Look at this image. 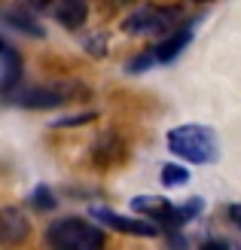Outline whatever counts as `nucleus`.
I'll list each match as a JSON object with an SVG mask.
<instances>
[{"label": "nucleus", "mask_w": 241, "mask_h": 250, "mask_svg": "<svg viewBox=\"0 0 241 250\" xmlns=\"http://www.w3.org/2000/svg\"><path fill=\"white\" fill-rule=\"evenodd\" d=\"M46 244L55 250H98L104 247V229L83 217H61L46 226Z\"/></svg>", "instance_id": "obj_3"}, {"label": "nucleus", "mask_w": 241, "mask_h": 250, "mask_svg": "<svg viewBox=\"0 0 241 250\" xmlns=\"http://www.w3.org/2000/svg\"><path fill=\"white\" fill-rule=\"evenodd\" d=\"M180 19H183V12L177 6L144 3L122 19V31L129 37H165L174 28H180Z\"/></svg>", "instance_id": "obj_5"}, {"label": "nucleus", "mask_w": 241, "mask_h": 250, "mask_svg": "<svg viewBox=\"0 0 241 250\" xmlns=\"http://www.w3.org/2000/svg\"><path fill=\"white\" fill-rule=\"evenodd\" d=\"M131 210L147 220L159 223L162 229H183L189 220L201 217L205 210V198H186V202H168L162 195H134L131 198Z\"/></svg>", "instance_id": "obj_2"}, {"label": "nucleus", "mask_w": 241, "mask_h": 250, "mask_svg": "<svg viewBox=\"0 0 241 250\" xmlns=\"http://www.w3.org/2000/svg\"><path fill=\"white\" fill-rule=\"evenodd\" d=\"M34 16H49L65 31H80L88 19V0H16Z\"/></svg>", "instance_id": "obj_7"}, {"label": "nucleus", "mask_w": 241, "mask_h": 250, "mask_svg": "<svg viewBox=\"0 0 241 250\" xmlns=\"http://www.w3.org/2000/svg\"><path fill=\"white\" fill-rule=\"evenodd\" d=\"M159 177H162V186L177 189V186H186V183H189V171H186L183 165H174V162H168V165H162Z\"/></svg>", "instance_id": "obj_13"}, {"label": "nucleus", "mask_w": 241, "mask_h": 250, "mask_svg": "<svg viewBox=\"0 0 241 250\" xmlns=\"http://www.w3.org/2000/svg\"><path fill=\"white\" fill-rule=\"evenodd\" d=\"M22 80H24V61L19 55V49L12 46V40L6 37L3 46H0V92H3V98L19 92Z\"/></svg>", "instance_id": "obj_9"}, {"label": "nucleus", "mask_w": 241, "mask_h": 250, "mask_svg": "<svg viewBox=\"0 0 241 250\" xmlns=\"http://www.w3.org/2000/svg\"><path fill=\"white\" fill-rule=\"evenodd\" d=\"M86 52L88 55H95V58H104L107 55V37L104 34H92V37H86Z\"/></svg>", "instance_id": "obj_15"}, {"label": "nucleus", "mask_w": 241, "mask_h": 250, "mask_svg": "<svg viewBox=\"0 0 241 250\" xmlns=\"http://www.w3.org/2000/svg\"><path fill=\"white\" fill-rule=\"evenodd\" d=\"M122 159H125V144H122V137L116 131H104L92 144V162L98 168H110V165H116Z\"/></svg>", "instance_id": "obj_11"}, {"label": "nucleus", "mask_w": 241, "mask_h": 250, "mask_svg": "<svg viewBox=\"0 0 241 250\" xmlns=\"http://www.w3.org/2000/svg\"><path fill=\"white\" fill-rule=\"evenodd\" d=\"M80 95H83V89L77 83H43V85L19 89L16 95L6 98V104L22 107V110H52L67 101H77Z\"/></svg>", "instance_id": "obj_6"}, {"label": "nucleus", "mask_w": 241, "mask_h": 250, "mask_svg": "<svg viewBox=\"0 0 241 250\" xmlns=\"http://www.w3.org/2000/svg\"><path fill=\"white\" fill-rule=\"evenodd\" d=\"M226 217L232 220V226H241V205H226Z\"/></svg>", "instance_id": "obj_17"}, {"label": "nucleus", "mask_w": 241, "mask_h": 250, "mask_svg": "<svg viewBox=\"0 0 241 250\" xmlns=\"http://www.w3.org/2000/svg\"><path fill=\"white\" fill-rule=\"evenodd\" d=\"M3 24H6V31H19L24 37H34V40H43L46 37V28L40 24V19H37L34 12H28V9H22L19 3L3 9Z\"/></svg>", "instance_id": "obj_10"}, {"label": "nucleus", "mask_w": 241, "mask_h": 250, "mask_svg": "<svg viewBox=\"0 0 241 250\" xmlns=\"http://www.w3.org/2000/svg\"><path fill=\"white\" fill-rule=\"evenodd\" d=\"M95 113H80V116H67V119H61L58 125H83V122H92Z\"/></svg>", "instance_id": "obj_16"}, {"label": "nucleus", "mask_w": 241, "mask_h": 250, "mask_svg": "<svg viewBox=\"0 0 241 250\" xmlns=\"http://www.w3.org/2000/svg\"><path fill=\"white\" fill-rule=\"evenodd\" d=\"M165 144H168V149L177 159L193 162V165H214L220 159V141L214 134V128L198 125V122H186V125L168 128Z\"/></svg>", "instance_id": "obj_1"}, {"label": "nucleus", "mask_w": 241, "mask_h": 250, "mask_svg": "<svg viewBox=\"0 0 241 250\" xmlns=\"http://www.w3.org/2000/svg\"><path fill=\"white\" fill-rule=\"evenodd\" d=\"M28 232H31L28 217H24L19 208H3V214H0V241H3V244H16Z\"/></svg>", "instance_id": "obj_12"}, {"label": "nucleus", "mask_w": 241, "mask_h": 250, "mask_svg": "<svg viewBox=\"0 0 241 250\" xmlns=\"http://www.w3.org/2000/svg\"><path fill=\"white\" fill-rule=\"evenodd\" d=\"M193 3H205V0H193Z\"/></svg>", "instance_id": "obj_18"}, {"label": "nucleus", "mask_w": 241, "mask_h": 250, "mask_svg": "<svg viewBox=\"0 0 241 250\" xmlns=\"http://www.w3.org/2000/svg\"><path fill=\"white\" fill-rule=\"evenodd\" d=\"M196 37V21H186L180 28H174L171 34L159 37L156 46L144 49V52H137L134 58L125 61V70L129 73H144V70H153V67H162V64H171V61L180 58V52L193 43Z\"/></svg>", "instance_id": "obj_4"}, {"label": "nucleus", "mask_w": 241, "mask_h": 250, "mask_svg": "<svg viewBox=\"0 0 241 250\" xmlns=\"http://www.w3.org/2000/svg\"><path fill=\"white\" fill-rule=\"evenodd\" d=\"M28 205H31L34 210H52L58 202H55V192L49 189L46 183H40V186H34V189H31V195H28Z\"/></svg>", "instance_id": "obj_14"}, {"label": "nucleus", "mask_w": 241, "mask_h": 250, "mask_svg": "<svg viewBox=\"0 0 241 250\" xmlns=\"http://www.w3.org/2000/svg\"><path fill=\"white\" fill-rule=\"evenodd\" d=\"M88 214H92V220L101 223V226H107L113 232H122V235H134V238H156V235L165 232L159 223L147 220V217H122V214H116V210L101 208V205H95Z\"/></svg>", "instance_id": "obj_8"}]
</instances>
